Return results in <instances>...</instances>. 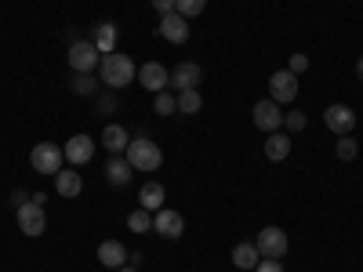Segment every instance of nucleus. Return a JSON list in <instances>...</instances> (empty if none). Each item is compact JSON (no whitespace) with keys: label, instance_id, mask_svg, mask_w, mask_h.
<instances>
[{"label":"nucleus","instance_id":"f257e3e1","mask_svg":"<svg viewBox=\"0 0 363 272\" xmlns=\"http://www.w3.org/2000/svg\"><path fill=\"white\" fill-rule=\"evenodd\" d=\"M99 76H102L106 87L120 91V87H128L138 76V66L131 62L124 51H109V55H102V62H99Z\"/></svg>","mask_w":363,"mask_h":272},{"label":"nucleus","instance_id":"f03ea898","mask_svg":"<svg viewBox=\"0 0 363 272\" xmlns=\"http://www.w3.org/2000/svg\"><path fill=\"white\" fill-rule=\"evenodd\" d=\"M124 153H128V164L135 171H157L164 164V153H160V145L153 138H131Z\"/></svg>","mask_w":363,"mask_h":272},{"label":"nucleus","instance_id":"7ed1b4c3","mask_svg":"<svg viewBox=\"0 0 363 272\" xmlns=\"http://www.w3.org/2000/svg\"><path fill=\"white\" fill-rule=\"evenodd\" d=\"M29 164H33V171L55 178L66 164V153H62V145H55V142H40V145H33V153H29Z\"/></svg>","mask_w":363,"mask_h":272},{"label":"nucleus","instance_id":"20e7f679","mask_svg":"<svg viewBox=\"0 0 363 272\" xmlns=\"http://www.w3.org/2000/svg\"><path fill=\"white\" fill-rule=\"evenodd\" d=\"M66 62H69L73 73H91L102 62V51L95 47V40H73L69 51H66Z\"/></svg>","mask_w":363,"mask_h":272},{"label":"nucleus","instance_id":"39448f33","mask_svg":"<svg viewBox=\"0 0 363 272\" xmlns=\"http://www.w3.org/2000/svg\"><path fill=\"white\" fill-rule=\"evenodd\" d=\"M269 98L277 106H291L298 98V76L291 69H277L269 76Z\"/></svg>","mask_w":363,"mask_h":272},{"label":"nucleus","instance_id":"423d86ee","mask_svg":"<svg viewBox=\"0 0 363 272\" xmlns=\"http://www.w3.org/2000/svg\"><path fill=\"white\" fill-rule=\"evenodd\" d=\"M15 218H18V229H22L26 236H44V229H48V218H44V203H37V200L22 203V207L15 210Z\"/></svg>","mask_w":363,"mask_h":272},{"label":"nucleus","instance_id":"0eeeda50","mask_svg":"<svg viewBox=\"0 0 363 272\" xmlns=\"http://www.w3.org/2000/svg\"><path fill=\"white\" fill-rule=\"evenodd\" d=\"M255 247H258L262 258H284L287 254V232L280 225H265L255 239Z\"/></svg>","mask_w":363,"mask_h":272},{"label":"nucleus","instance_id":"6e6552de","mask_svg":"<svg viewBox=\"0 0 363 272\" xmlns=\"http://www.w3.org/2000/svg\"><path fill=\"white\" fill-rule=\"evenodd\" d=\"M323 124L335 131L338 138H345V135H352L356 131V109H349V106H327L323 109Z\"/></svg>","mask_w":363,"mask_h":272},{"label":"nucleus","instance_id":"1a4fd4ad","mask_svg":"<svg viewBox=\"0 0 363 272\" xmlns=\"http://www.w3.org/2000/svg\"><path fill=\"white\" fill-rule=\"evenodd\" d=\"M255 128H258V131H265V135L280 131V128H284V109H280L277 102H272V98L255 102Z\"/></svg>","mask_w":363,"mask_h":272},{"label":"nucleus","instance_id":"9d476101","mask_svg":"<svg viewBox=\"0 0 363 272\" xmlns=\"http://www.w3.org/2000/svg\"><path fill=\"white\" fill-rule=\"evenodd\" d=\"M62 153H66V164L84 167V164L95 160V138H91V135H73V138L66 142Z\"/></svg>","mask_w":363,"mask_h":272},{"label":"nucleus","instance_id":"9b49d317","mask_svg":"<svg viewBox=\"0 0 363 272\" xmlns=\"http://www.w3.org/2000/svg\"><path fill=\"white\" fill-rule=\"evenodd\" d=\"M145 91H153V95H160V91H167V84H171V73L160 66V62H145V66H138V76H135Z\"/></svg>","mask_w":363,"mask_h":272},{"label":"nucleus","instance_id":"f8f14e48","mask_svg":"<svg viewBox=\"0 0 363 272\" xmlns=\"http://www.w3.org/2000/svg\"><path fill=\"white\" fill-rule=\"evenodd\" d=\"M153 229H157L164 239H178L182 232H186V222H182V215H178V210H171V207H160L157 215H153Z\"/></svg>","mask_w":363,"mask_h":272},{"label":"nucleus","instance_id":"ddd939ff","mask_svg":"<svg viewBox=\"0 0 363 272\" xmlns=\"http://www.w3.org/2000/svg\"><path fill=\"white\" fill-rule=\"evenodd\" d=\"M160 37H164V40H171V44H186V40H189V22L182 18L178 11L160 15Z\"/></svg>","mask_w":363,"mask_h":272},{"label":"nucleus","instance_id":"4468645a","mask_svg":"<svg viewBox=\"0 0 363 272\" xmlns=\"http://www.w3.org/2000/svg\"><path fill=\"white\" fill-rule=\"evenodd\" d=\"M95 254H99V261H102L106 268H124V265H128V254H131V251H128L124 244H120V239H102Z\"/></svg>","mask_w":363,"mask_h":272},{"label":"nucleus","instance_id":"2eb2a0df","mask_svg":"<svg viewBox=\"0 0 363 272\" xmlns=\"http://www.w3.org/2000/svg\"><path fill=\"white\" fill-rule=\"evenodd\" d=\"M200 80H203V69H200L196 62H182V66L171 73L174 95H178V91H193V87H200Z\"/></svg>","mask_w":363,"mask_h":272},{"label":"nucleus","instance_id":"dca6fc26","mask_svg":"<svg viewBox=\"0 0 363 272\" xmlns=\"http://www.w3.org/2000/svg\"><path fill=\"white\" fill-rule=\"evenodd\" d=\"M131 174H135V167H131L128 160H120V157H113V160L106 164V181H109L113 189H128Z\"/></svg>","mask_w":363,"mask_h":272},{"label":"nucleus","instance_id":"f3484780","mask_svg":"<svg viewBox=\"0 0 363 272\" xmlns=\"http://www.w3.org/2000/svg\"><path fill=\"white\" fill-rule=\"evenodd\" d=\"M265 157H269L272 164L287 160V157H291V135H284V131H272V135L265 138Z\"/></svg>","mask_w":363,"mask_h":272},{"label":"nucleus","instance_id":"a211bd4d","mask_svg":"<svg viewBox=\"0 0 363 272\" xmlns=\"http://www.w3.org/2000/svg\"><path fill=\"white\" fill-rule=\"evenodd\" d=\"M55 189H58V196L73 200V196H80V189H84V178H80L77 171H58V174H55Z\"/></svg>","mask_w":363,"mask_h":272},{"label":"nucleus","instance_id":"6ab92c4d","mask_svg":"<svg viewBox=\"0 0 363 272\" xmlns=\"http://www.w3.org/2000/svg\"><path fill=\"white\" fill-rule=\"evenodd\" d=\"M138 207L149 210V215H157V210L164 207V186H160V181H149V186H142V193H138Z\"/></svg>","mask_w":363,"mask_h":272},{"label":"nucleus","instance_id":"aec40b11","mask_svg":"<svg viewBox=\"0 0 363 272\" xmlns=\"http://www.w3.org/2000/svg\"><path fill=\"white\" fill-rule=\"evenodd\" d=\"M128 142H131V138H128V131L120 128V124H109V128L102 131V145L109 149L113 157H120V153H124V149H128Z\"/></svg>","mask_w":363,"mask_h":272},{"label":"nucleus","instance_id":"412c9836","mask_svg":"<svg viewBox=\"0 0 363 272\" xmlns=\"http://www.w3.org/2000/svg\"><path fill=\"white\" fill-rule=\"evenodd\" d=\"M258 261H262V254H258L255 244H236V247H233V265H236V268H255Z\"/></svg>","mask_w":363,"mask_h":272},{"label":"nucleus","instance_id":"4be33fe9","mask_svg":"<svg viewBox=\"0 0 363 272\" xmlns=\"http://www.w3.org/2000/svg\"><path fill=\"white\" fill-rule=\"evenodd\" d=\"M95 47H99L102 55L116 51V26H113V22H102V26L95 29Z\"/></svg>","mask_w":363,"mask_h":272},{"label":"nucleus","instance_id":"5701e85b","mask_svg":"<svg viewBox=\"0 0 363 272\" xmlns=\"http://www.w3.org/2000/svg\"><path fill=\"white\" fill-rule=\"evenodd\" d=\"M200 109H203V98H200L196 87H193V91H178V113L193 116V113H200Z\"/></svg>","mask_w":363,"mask_h":272},{"label":"nucleus","instance_id":"b1692460","mask_svg":"<svg viewBox=\"0 0 363 272\" xmlns=\"http://www.w3.org/2000/svg\"><path fill=\"white\" fill-rule=\"evenodd\" d=\"M128 229L131 232H149V229H153V215H149V210H131V215H128Z\"/></svg>","mask_w":363,"mask_h":272},{"label":"nucleus","instance_id":"393cba45","mask_svg":"<svg viewBox=\"0 0 363 272\" xmlns=\"http://www.w3.org/2000/svg\"><path fill=\"white\" fill-rule=\"evenodd\" d=\"M153 109H157V116H171V113H178V95H174V91H160L157 102H153Z\"/></svg>","mask_w":363,"mask_h":272},{"label":"nucleus","instance_id":"a878e982","mask_svg":"<svg viewBox=\"0 0 363 272\" xmlns=\"http://www.w3.org/2000/svg\"><path fill=\"white\" fill-rule=\"evenodd\" d=\"M203 8H207V0H174V11L182 18H196V15H203Z\"/></svg>","mask_w":363,"mask_h":272},{"label":"nucleus","instance_id":"bb28decb","mask_svg":"<svg viewBox=\"0 0 363 272\" xmlns=\"http://www.w3.org/2000/svg\"><path fill=\"white\" fill-rule=\"evenodd\" d=\"M356 153H359V142H356V138H349V135L338 138V160L349 164V160H356Z\"/></svg>","mask_w":363,"mask_h":272},{"label":"nucleus","instance_id":"cd10ccee","mask_svg":"<svg viewBox=\"0 0 363 272\" xmlns=\"http://www.w3.org/2000/svg\"><path fill=\"white\" fill-rule=\"evenodd\" d=\"M306 124H309V120H306V113H284V128L287 131H306Z\"/></svg>","mask_w":363,"mask_h":272},{"label":"nucleus","instance_id":"c85d7f7f","mask_svg":"<svg viewBox=\"0 0 363 272\" xmlns=\"http://www.w3.org/2000/svg\"><path fill=\"white\" fill-rule=\"evenodd\" d=\"M73 91H77V95H95V80H91L87 73H77V80H73Z\"/></svg>","mask_w":363,"mask_h":272},{"label":"nucleus","instance_id":"c756f323","mask_svg":"<svg viewBox=\"0 0 363 272\" xmlns=\"http://www.w3.org/2000/svg\"><path fill=\"white\" fill-rule=\"evenodd\" d=\"M287 69H291L294 76H301V73L309 69V55H298V51H294V55H291V62H287Z\"/></svg>","mask_w":363,"mask_h":272},{"label":"nucleus","instance_id":"7c9ffc66","mask_svg":"<svg viewBox=\"0 0 363 272\" xmlns=\"http://www.w3.org/2000/svg\"><path fill=\"white\" fill-rule=\"evenodd\" d=\"M255 272H284V265H280V258H262L255 265Z\"/></svg>","mask_w":363,"mask_h":272},{"label":"nucleus","instance_id":"2f4dec72","mask_svg":"<svg viewBox=\"0 0 363 272\" xmlns=\"http://www.w3.org/2000/svg\"><path fill=\"white\" fill-rule=\"evenodd\" d=\"M113 109H116V98H113V95H102V98H99V113H102V116H109Z\"/></svg>","mask_w":363,"mask_h":272},{"label":"nucleus","instance_id":"473e14b6","mask_svg":"<svg viewBox=\"0 0 363 272\" xmlns=\"http://www.w3.org/2000/svg\"><path fill=\"white\" fill-rule=\"evenodd\" d=\"M153 11L157 15H171L174 11V0H153Z\"/></svg>","mask_w":363,"mask_h":272},{"label":"nucleus","instance_id":"72a5a7b5","mask_svg":"<svg viewBox=\"0 0 363 272\" xmlns=\"http://www.w3.org/2000/svg\"><path fill=\"white\" fill-rule=\"evenodd\" d=\"M26 196H29V193H26V189H15V196H11V203H15V210H18V207H22V203H29V200H26Z\"/></svg>","mask_w":363,"mask_h":272},{"label":"nucleus","instance_id":"f704fd0d","mask_svg":"<svg viewBox=\"0 0 363 272\" xmlns=\"http://www.w3.org/2000/svg\"><path fill=\"white\" fill-rule=\"evenodd\" d=\"M113 272H138L135 265H124V268H113Z\"/></svg>","mask_w":363,"mask_h":272},{"label":"nucleus","instance_id":"c9c22d12","mask_svg":"<svg viewBox=\"0 0 363 272\" xmlns=\"http://www.w3.org/2000/svg\"><path fill=\"white\" fill-rule=\"evenodd\" d=\"M356 73H359V76H363V55H359V62H356Z\"/></svg>","mask_w":363,"mask_h":272}]
</instances>
